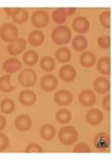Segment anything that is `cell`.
Listing matches in <instances>:
<instances>
[{"label": "cell", "mask_w": 112, "mask_h": 160, "mask_svg": "<svg viewBox=\"0 0 112 160\" xmlns=\"http://www.w3.org/2000/svg\"><path fill=\"white\" fill-rule=\"evenodd\" d=\"M52 41L57 45H65L69 43L72 38V32L67 26H57L52 32Z\"/></svg>", "instance_id": "1"}, {"label": "cell", "mask_w": 112, "mask_h": 160, "mask_svg": "<svg viewBox=\"0 0 112 160\" xmlns=\"http://www.w3.org/2000/svg\"><path fill=\"white\" fill-rule=\"evenodd\" d=\"M79 138L77 129L73 126H66L60 129L58 132V139L66 146L73 144Z\"/></svg>", "instance_id": "2"}, {"label": "cell", "mask_w": 112, "mask_h": 160, "mask_svg": "<svg viewBox=\"0 0 112 160\" xmlns=\"http://www.w3.org/2000/svg\"><path fill=\"white\" fill-rule=\"evenodd\" d=\"M19 30L16 26L12 23H5L0 28V38L5 42H11L18 39Z\"/></svg>", "instance_id": "3"}, {"label": "cell", "mask_w": 112, "mask_h": 160, "mask_svg": "<svg viewBox=\"0 0 112 160\" xmlns=\"http://www.w3.org/2000/svg\"><path fill=\"white\" fill-rule=\"evenodd\" d=\"M37 74L33 70L26 68L20 71L18 75V80L23 87H32L37 82Z\"/></svg>", "instance_id": "4"}, {"label": "cell", "mask_w": 112, "mask_h": 160, "mask_svg": "<svg viewBox=\"0 0 112 160\" xmlns=\"http://www.w3.org/2000/svg\"><path fill=\"white\" fill-rule=\"evenodd\" d=\"M94 144L95 148L100 151L109 153L111 146V138L107 133L99 132L94 137Z\"/></svg>", "instance_id": "5"}, {"label": "cell", "mask_w": 112, "mask_h": 160, "mask_svg": "<svg viewBox=\"0 0 112 160\" xmlns=\"http://www.w3.org/2000/svg\"><path fill=\"white\" fill-rule=\"evenodd\" d=\"M31 22L35 27L42 28L47 26L49 22V16L45 11L37 10L32 14Z\"/></svg>", "instance_id": "6"}, {"label": "cell", "mask_w": 112, "mask_h": 160, "mask_svg": "<svg viewBox=\"0 0 112 160\" xmlns=\"http://www.w3.org/2000/svg\"><path fill=\"white\" fill-rule=\"evenodd\" d=\"M54 101L60 106H67L73 102V97L69 90L61 89L56 91L54 94Z\"/></svg>", "instance_id": "7"}, {"label": "cell", "mask_w": 112, "mask_h": 160, "mask_svg": "<svg viewBox=\"0 0 112 160\" xmlns=\"http://www.w3.org/2000/svg\"><path fill=\"white\" fill-rule=\"evenodd\" d=\"M77 76V72L74 67L70 64H65L60 68L59 77L65 82H72Z\"/></svg>", "instance_id": "8"}, {"label": "cell", "mask_w": 112, "mask_h": 160, "mask_svg": "<svg viewBox=\"0 0 112 160\" xmlns=\"http://www.w3.org/2000/svg\"><path fill=\"white\" fill-rule=\"evenodd\" d=\"M90 23L86 18L82 16L77 17L73 21V28L75 32L79 34H85L90 28Z\"/></svg>", "instance_id": "9"}, {"label": "cell", "mask_w": 112, "mask_h": 160, "mask_svg": "<svg viewBox=\"0 0 112 160\" xmlns=\"http://www.w3.org/2000/svg\"><path fill=\"white\" fill-rule=\"evenodd\" d=\"M79 102L85 107H89L94 105L96 101V97L95 93L90 89H85L81 91L79 94Z\"/></svg>", "instance_id": "10"}, {"label": "cell", "mask_w": 112, "mask_h": 160, "mask_svg": "<svg viewBox=\"0 0 112 160\" xmlns=\"http://www.w3.org/2000/svg\"><path fill=\"white\" fill-rule=\"evenodd\" d=\"M58 79L52 75H46L41 79V86L46 92H52L58 88Z\"/></svg>", "instance_id": "11"}, {"label": "cell", "mask_w": 112, "mask_h": 160, "mask_svg": "<svg viewBox=\"0 0 112 160\" xmlns=\"http://www.w3.org/2000/svg\"><path fill=\"white\" fill-rule=\"evenodd\" d=\"M94 88L100 94H105L111 89V82L105 77H97L94 81Z\"/></svg>", "instance_id": "12"}, {"label": "cell", "mask_w": 112, "mask_h": 160, "mask_svg": "<svg viewBox=\"0 0 112 160\" xmlns=\"http://www.w3.org/2000/svg\"><path fill=\"white\" fill-rule=\"evenodd\" d=\"M26 48V41L23 38H18L7 45V52L13 56L22 53Z\"/></svg>", "instance_id": "13"}, {"label": "cell", "mask_w": 112, "mask_h": 160, "mask_svg": "<svg viewBox=\"0 0 112 160\" xmlns=\"http://www.w3.org/2000/svg\"><path fill=\"white\" fill-rule=\"evenodd\" d=\"M104 118V115L101 110L98 108H92L86 114L87 122L90 125L96 126L101 123Z\"/></svg>", "instance_id": "14"}, {"label": "cell", "mask_w": 112, "mask_h": 160, "mask_svg": "<svg viewBox=\"0 0 112 160\" xmlns=\"http://www.w3.org/2000/svg\"><path fill=\"white\" fill-rule=\"evenodd\" d=\"M14 124L18 130L25 132L31 129L32 126V120L28 115H20L16 118Z\"/></svg>", "instance_id": "15"}, {"label": "cell", "mask_w": 112, "mask_h": 160, "mask_svg": "<svg viewBox=\"0 0 112 160\" xmlns=\"http://www.w3.org/2000/svg\"><path fill=\"white\" fill-rule=\"evenodd\" d=\"M19 101L25 106H32L37 101V96L33 91H22L19 95Z\"/></svg>", "instance_id": "16"}, {"label": "cell", "mask_w": 112, "mask_h": 160, "mask_svg": "<svg viewBox=\"0 0 112 160\" xmlns=\"http://www.w3.org/2000/svg\"><path fill=\"white\" fill-rule=\"evenodd\" d=\"M22 68V63L16 58H8L4 62L3 69L7 73H17Z\"/></svg>", "instance_id": "17"}, {"label": "cell", "mask_w": 112, "mask_h": 160, "mask_svg": "<svg viewBox=\"0 0 112 160\" xmlns=\"http://www.w3.org/2000/svg\"><path fill=\"white\" fill-rule=\"evenodd\" d=\"M79 62H80L81 65L84 68H91L96 64V57L90 51H85L80 55Z\"/></svg>", "instance_id": "18"}, {"label": "cell", "mask_w": 112, "mask_h": 160, "mask_svg": "<svg viewBox=\"0 0 112 160\" xmlns=\"http://www.w3.org/2000/svg\"><path fill=\"white\" fill-rule=\"evenodd\" d=\"M98 71L103 75L111 74V58L108 56H102L96 62Z\"/></svg>", "instance_id": "19"}, {"label": "cell", "mask_w": 112, "mask_h": 160, "mask_svg": "<svg viewBox=\"0 0 112 160\" xmlns=\"http://www.w3.org/2000/svg\"><path fill=\"white\" fill-rule=\"evenodd\" d=\"M56 134V129L54 126L45 124L40 129V136L43 140L49 142L55 138Z\"/></svg>", "instance_id": "20"}, {"label": "cell", "mask_w": 112, "mask_h": 160, "mask_svg": "<svg viewBox=\"0 0 112 160\" xmlns=\"http://www.w3.org/2000/svg\"><path fill=\"white\" fill-rule=\"evenodd\" d=\"M28 42L33 47H39L44 42L45 36L41 30H34L28 35Z\"/></svg>", "instance_id": "21"}, {"label": "cell", "mask_w": 112, "mask_h": 160, "mask_svg": "<svg viewBox=\"0 0 112 160\" xmlns=\"http://www.w3.org/2000/svg\"><path fill=\"white\" fill-rule=\"evenodd\" d=\"M72 58L71 50L67 47H61L56 52V58L58 62L66 63L70 62Z\"/></svg>", "instance_id": "22"}, {"label": "cell", "mask_w": 112, "mask_h": 160, "mask_svg": "<svg viewBox=\"0 0 112 160\" xmlns=\"http://www.w3.org/2000/svg\"><path fill=\"white\" fill-rule=\"evenodd\" d=\"M88 41L86 38L83 35H76L72 41V45L73 49L78 52L85 50L88 47Z\"/></svg>", "instance_id": "23"}, {"label": "cell", "mask_w": 112, "mask_h": 160, "mask_svg": "<svg viewBox=\"0 0 112 160\" xmlns=\"http://www.w3.org/2000/svg\"><path fill=\"white\" fill-rule=\"evenodd\" d=\"M41 68L45 72H52L56 68V61L51 56H45L40 62Z\"/></svg>", "instance_id": "24"}, {"label": "cell", "mask_w": 112, "mask_h": 160, "mask_svg": "<svg viewBox=\"0 0 112 160\" xmlns=\"http://www.w3.org/2000/svg\"><path fill=\"white\" fill-rule=\"evenodd\" d=\"M38 53L34 50H28L22 56V61L26 65L33 66L35 65L38 62Z\"/></svg>", "instance_id": "25"}, {"label": "cell", "mask_w": 112, "mask_h": 160, "mask_svg": "<svg viewBox=\"0 0 112 160\" xmlns=\"http://www.w3.org/2000/svg\"><path fill=\"white\" fill-rule=\"evenodd\" d=\"M29 18V14L26 10L17 8L12 16V19L14 22L17 24H22L26 22Z\"/></svg>", "instance_id": "26"}, {"label": "cell", "mask_w": 112, "mask_h": 160, "mask_svg": "<svg viewBox=\"0 0 112 160\" xmlns=\"http://www.w3.org/2000/svg\"><path fill=\"white\" fill-rule=\"evenodd\" d=\"M56 119L61 124H66L72 120V114L67 109H60L56 113Z\"/></svg>", "instance_id": "27"}, {"label": "cell", "mask_w": 112, "mask_h": 160, "mask_svg": "<svg viewBox=\"0 0 112 160\" xmlns=\"http://www.w3.org/2000/svg\"><path fill=\"white\" fill-rule=\"evenodd\" d=\"M14 88L15 87L11 82V75H5L0 78V91L10 93Z\"/></svg>", "instance_id": "28"}, {"label": "cell", "mask_w": 112, "mask_h": 160, "mask_svg": "<svg viewBox=\"0 0 112 160\" xmlns=\"http://www.w3.org/2000/svg\"><path fill=\"white\" fill-rule=\"evenodd\" d=\"M67 13L65 8H58L55 10L52 14V18L55 22L58 24L64 23L67 19Z\"/></svg>", "instance_id": "29"}, {"label": "cell", "mask_w": 112, "mask_h": 160, "mask_svg": "<svg viewBox=\"0 0 112 160\" xmlns=\"http://www.w3.org/2000/svg\"><path fill=\"white\" fill-rule=\"evenodd\" d=\"M15 109V102L11 99L7 98L5 99L2 101L1 104H0V110L4 114H8L13 113Z\"/></svg>", "instance_id": "30"}, {"label": "cell", "mask_w": 112, "mask_h": 160, "mask_svg": "<svg viewBox=\"0 0 112 160\" xmlns=\"http://www.w3.org/2000/svg\"><path fill=\"white\" fill-rule=\"evenodd\" d=\"M100 22L102 26L105 28H110L111 26V11H105L100 15Z\"/></svg>", "instance_id": "31"}, {"label": "cell", "mask_w": 112, "mask_h": 160, "mask_svg": "<svg viewBox=\"0 0 112 160\" xmlns=\"http://www.w3.org/2000/svg\"><path fill=\"white\" fill-rule=\"evenodd\" d=\"M99 47L102 49H109L111 47V37L110 36H103L100 37L97 39Z\"/></svg>", "instance_id": "32"}, {"label": "cell", "mask_w": 112, "mask_h": 160, "mask_svg": "<svg viewBox=\"0 0 112 160\" xmlns=\"http://www.w3.org/2000/svg\"><path fill=\"white\" fill-rule=\"evenodd\" d=\"M91 149L88 144L84 142H80L74 147V153H90Z\"/></svg>", "instance_id": "33"}, {"label": "cell", "mask_w": 112, "mask_h": 160, "mask_svg": "<svg viewBox=\"0 0 112 160\" xmlns=\"http://www.w3.org/2000/svg\"><path fill=\"white\" fill-rule=\"evenodd\" d=\"M43 149L38 144L32 143L29 144L25 149L26 153H43Z\"/></svg>", "instance_id": "34"}, {"label": "cell", "mask_w": 112, "mask_h": 160, "mask_svg": "<svg viewBox=\"0 0 112 160\" xmlns=\"http://www.w3.org/2000/svg\"><path fill=\"white\" fill-rule=\"evenodd\" d=\"M9 146V138L4 133H0V151L6 150Z\"/></svg>", "instance_id": "35"}, {"label": "cell", "mask_w": 112, "mask_h": 160, "mask_svg": "<svg viewBox=\"0 0 112 160\" xmlns=\"http://www.w3.org/2000/svg\"><path fill=\"white\" fill-rule=\"evenodd\" d=\"M102 106L106 111L110 112L111 109V95L108 94L102 100Z\"/></svg>", "instance_id": "36"}, {"label": "cell", "mask_w": 112, "mask_h": 160, "mask_svg": "<svg viewBox=\"0 0 112 160\" xmlns=\"http://www.w3.org/2000/svg\"><path fill=\"white\" fill-rule=\"evenodd\" d=\"M7 125V120L5 117L0 115V131L5 129Z\"/></svg>", "instance_id": "37"}, {"label": "cell", "mask_w": 112, "mask_h": 160, "mask_svg": "<svg viewBox=\"0 0 112 160\" xmlns=\"http://www.w3.org/2000/svg\"><path fill=\"white\" fill-rule=\"evenodd\" d=\"M16 9L17 8H13V9H11V8H5V9H4V11H5V12L6 13L7 15H9V16L12 17L13 14H14V11H16Z\"/></svg>", "instance_id": "38"}, {"label": "cell", "mask_w": 112, "mask_h": 160, "mask_svg": "<svg viewBox=\"0 0 112 160\" xmlns=\"http://www.w3.org/2000/svg\"><path fill=\"white\" fill-rule=\"evenodd\" d=\"M66 11H67L68 16H70V15H73L74 13L76 11V9L75 8H67V9H66Z\"/></svg>", "instance_id": "39"}]
</instances>
